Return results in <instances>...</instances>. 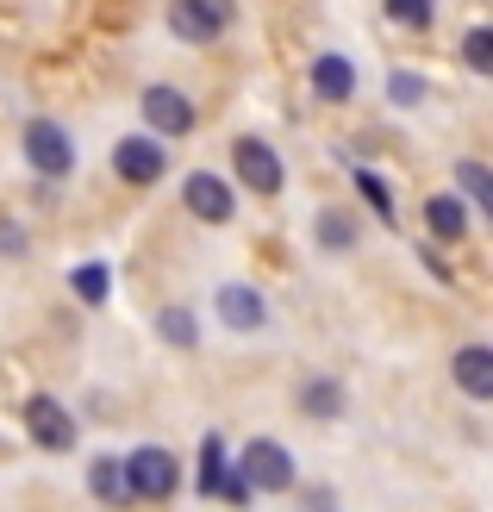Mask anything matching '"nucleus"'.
Returning a JSON list of instances; mask_svg holds the SVG:
<instances>
[{"mask_svg": "<svg viewBox=\"0 0 493 512\" xmlns=\"http://www.w3.org/2000/svg\"><path fill=\"white\" fill-rule=\"evenodd\" d=\"M462 63H469L475 75L493 69V25H469V38H462Z\"/></svg>", "mask_w": 493, "mask_h": 512, "instance_id": "b1692460", "label": "nucleus"}, {"mask_svg": "<svg viewBox=\"0 0 493 512\" xmlns=\"http://www.w3.org/2000/svg\"><path fill=\"white\" fill-rule=\"evenodd\" d=\"M238 475L250 481L256 494H288L294 481H300V463H294V456L281 450L275 438H250L244 456H238Z\"/></svg>", "mask_w": 493, "mask_h": 512, "instance_id": "f03ea898", "label": "nucleus"}, {"mask_svg": "<svg viewBox=\"0 0 493 512\" xmlns=\"http://www.w3.org/2000/svg\"><path fill=\"white\" fill-rule=\"evenodd\" d=\"M356 238H362V232H356L350 213H319V244H325V250H356Z\"/></svg>", "mask_w": 493, "mask_h": 512, "instance_id": "4be33fe9", "label": "nucleus"}, {"mask_svg": "<svg viewBox=\"0 0 493 512\" xmlns=\"http://www.w3.org/2000/svg\"><path fill=\"white\" fill-rule=\"evenodd\" d=\"M356 194L369 200V213H375V219H387V225L400 219V207H394V194H387V182H381L375 169H356Z\"/></svg>", "mask_w": 493, "mask_h": 512, "instance_id": "aec40b11", "label": "nucleus"}, {"mask_svg": "<svg viewBox=\"0 0 493 512\" xmlns=\"http://www.w3.org/2000/svg\"><path fill=\"white\" fill-rule=\"evenodd\" d=\"M231 19H238L231 0H175V7H169V32L181 44H219L231 32Z\"/></svg>", "mask_w": 493, "mask_h": 512, "instance_id": "20e7f679", "label": "nucleus"}, {"mask_svg": "<svg viewBox=\"0 0 493 512\" xmlns=\"http://www.w3.org/2000/svg\"><path fill=\"white\" fill-rule=\"evenodd\" d=\"M69 288H75V300L82 306H107V294H113V269L107 263H82L69 275Z\"/></svg>", "mask_w": 493, "mask_h": 512, "instance_id": "dca6fc26", "label": "nucleus"}, {"mask_svg": "<svg viewBox=\"0 0 493 512\" xmlns=\"http://www.w3.org/2000/svg\"><path fill=\"white\" fill-rule=\"evenodd\" d=\"M231 169H238L244 194H256V200H275L281 182H288V169H281L269 138H238V144H231Z\"/></svg>", "mask_w": 493, "mask_h": 512, "instance_id": "7ed1b4c3", "label": "nucleus"}, {"mask_svg": "<svg viewBox=\"0 0 493 512\" xmlns=\"http://www.w3.org/2000/svg\"><path fill=\"white\" fill-rule=\"evenodd\" d=\"M0 250H7V256H19V250H25V232H19L13 219H0Z\"/></svg>", "mask_w": 493, "mask_h": 512, "instance_id": "a878e982", "label": "nucleus"}, {"mask_svg": "<svg viewBox=\"0 0 493 512\" xmlns=\"http://www.w3.org/2000/svg\"><path fill=\"white\" fill-rule=\"evenodd\" d=\"M119 481H125V500L163 506L181 488V463H175V450H163V444H138V450L119 456Z\"/></svg>", "mask_w": 493, "mask_h": 512, "instance_id": "f257e3e1", "label": "nucleus"}, {"mask_svg": "<svg viewBox=\"0 0 493 512\" xmlns=\"http://www.w3.org/2000/svg\"><path fill=\"white\" fill-rule=\"evenodd\" d=\"M138 107H144V125H150L157 138H188V132H194V119H200V113H194V100L181 94V88H169V82H150Z\"/></svg>", "mask_w": 493, "mask_h": 512, "instance_id": "423d86ee", "label": "nucleus"}, {"mask_svg": "<svg viewBox=\"0 0 493 512\" xmlns=\"http://www.w3.org/2000/svg\"><path fill=\"white\" fill-rule=\"evenodd\" d=\"M344 381H337V375H313V381H300V413L306 419H337V413H344Z\"/></svg>", "mask_w": 493, "mask_h": 512, "instance_id": "4468645a", "label": "nucleus"}, {"mask_svg": "<svg viewBox=\"0 0 493 512\" xmlns=\"http://www.w3.org/2000/svg\"><path fill=\"white\" fill-rule=\"evenodd\" d=\"M425 94H431V82L419 69H394V75H387V100H394V107H419Z\"/></svg>", "mask_w": 493, "mask_h": 512, "instance_id": "412c9836", "label": "nucleus"}, {"mask_svg": "<svg viewBox=\"0 0 493 512\" xmlns=\"http://www.w3.org/2000/svg\"><path fill=\"white\" fill-rule=\"evenodd\" d=\"M450 369H456V388L469 400H493V350L487 344H462Z\"/></svg>", "mask_w": 493, "mask_h": 512, "instance_id": "f8f14e48", "label": "nucleus"}, {"mask_svg": "<svg viewBox=\"0 0 493 512\" xmlns=\"http://www.w3.org/2000/svg\"><path fill=\"white\" fill-rule=\"evenodd\" d=\"M425 225H431L437 244H462V238H469V200L431 194V200H425Z\"/></svg>", "mask_w": 493, "mask_h": 512, "instance_id": "ddd939ff", "label": "nucleus"}, {"mask_svg": "<svg viewBox=\"0 0 493 512\" xmlns=\"http://www.w3.org/2000/svg\"><path fill=\"white\" fill-rule=\"evenodd\" d=\"M88 488H94V500H107V506H125V481H119V456H94V469H88Z\"/></svg>", "mask_w": 493, "mask_h": 512, "instance_id": "6ab92c4d", "label": "nucleus"}, {"mask_svg": "<svg viewBox=\"0 0 493 512\" xmlns=\"http://www.w3.org/2000/svg\"><path fill=\"white\" fill-rule=\"evenodd\" d=\"M181 207H188L194 219H206V225H225L231 213H238V194H231V182H225V175H213V169H194L188 182H181Z\"/></svg>", "mask_w": 493, "mask_h": 512, "instance_id": "1a4fd4ad", "label": "nucleus"}, {"mask_svg": "<svg viewBox=\"0 0 493 512\" xmlns=\"http://www.w3.org/2000/svg\"><path fill=\"white\" fill-rule=\"evenodd\" d=\"M219 319L231 331H263L269 325V300L256 288H244V281H225V288H219Z\"/></svg>", "mask_w": 493, "mask_h": 512, "instance_id": "9d476101", "label": "nucleus"}, {"mask_svg": "<svg viewBox=\"0 0 493 512\" xmlns=\"http://www.w3.org/2000/svg\"><path fill=\"white\" fill-rule=\"evenodd\" d=\"M225 469H231V456H225V438H219V431H206V438H200V494H219Z\"/></svg>", "mask_w": 493, "mask_h": 512, "instance_id": "f3484780", "label": "nucleus"}, {"mask_svg": "<svg viewBox=\"0 0 493 512\" xmlns=\"http://www.w3.org/2000/svg\"><path fill=\"white\" fill-rule=\"evenodd\" d=\"M219 500H225V506H250V500H256V488H250V481H244L238 469H225V481H219Z\"/></svg>", "mask_w": 493, "mask_h": 512, "instance_id": "393cba45", "label": "nucleus"}, {"mask_svg": "<svg viewBox=\"0 0 493 512\" xmlns=\"http://www.w3.org/2000/svg\"><path fill=\"white\" fill-rule=\"evenodd\" d=\"M313 94L331 100V107H344V100L356 94V63L344 57V50H319L313 57Z\"/></svg>", "mask_w": 493, "mask_h": 512, "instance_id": "9b49d317", "label": "nucleus"}, {"mask_svg": "<svg viewBox=\"0 0 493 512\" xmlns=\"http://www.w3.org/2000/svg\"><path fill=\"white\" fill-rule=\"evenodd\" d=\"M113 169H119V182L150 188V182H163V169H169V150H163V138H144V132H132V138H119V144H113Z\"/></svg>", "mask_w": 493, "mask_h": 512, "instance_id": "0eeeda50", "label": "nucleus"}, {"mask_svg": "<svg viewBox=\"0 0 493 512\" xmlns=\"http://www.w3.org/2000/svg\"><path fill=\"white\" fill-rule=\"evenodd\" d=\"M387 19L406 25V32H425V25L437 19V0H387Z\"/></svg>", "mask_w": 493, "mask_h": 512, "instance_id": "5701e85b", "label": "nucleus"}, {"mask_svg": "<svg viewBox=\"0 0 493 512\" xmlns=\"http://www.w3.org/2000/svg\"><path fill=\"white\" fill-rule=\"evenodd\" d=\"M157 331H163V344H175V350H194V344H200L194 306H163V313H157Z\"/></svg>", "mask_w": 493, "mask_h": 512, "instance_id": "2eb2a0df", "label": "nucleus"}, {"mask_svg": "<svg viewBox=\"0 0 493 512\" xmlns=\"http://www.w3.org/2000/svg\"><path fill=\"white\" fill-rule=\"evenodd\" d=\"M25 431H32V444L50 450V456L75 450V419H69V406L50 400V394H32V400H25Z\"/></svg>", "mask_w": 493, "mask_h": 512, "instance_id": "6e6552de", "label": "nucleus"}, {"mask_svg": "<svg viewBox=\"0 0 493 512\" xmlns=\"http://www.w3.org/2000/svg\"><path fill=\"white\" fill-rule=\"evenodd\" d=\"M419 256H425V269H431V275H444V281H450V263H444V256H437V244H425Z\"/></svg>", "mask_w": 493, "mask_h": 512, "instance_id": "bb28decb", "label": "nucleus"}, {"mask_svg": "<svg viewBox=\"0 0 493 512\" xmlns=\"http://www.w3.org/2000/svg\"><path fill=\"white\" fill-rule=\"evenodd\" d=\"M456 188L469 194V207H481V213H493V175L475 163V157H462L456 163Z\"/></svg>", "mask_w": 493, "mask_h": 512, "instance_id": "a211bd4d", "label": "nucleus"}, {"mask_svg": "<svg viewBox=\"0 0 493 512\" xmlns=\"http://www.w3.org/2000/svg\"><path fill=\"white\" fill-rule=\"evenodd\" d=\"M25 163H32L38 175H50V182H63V175L75 169V144L57 119H32L25 125Z\"/></svg>", "mask_w": 493, "mask_h": 512, "instance_id": "39448f33", "label": "nucleus"}]
</instances>
